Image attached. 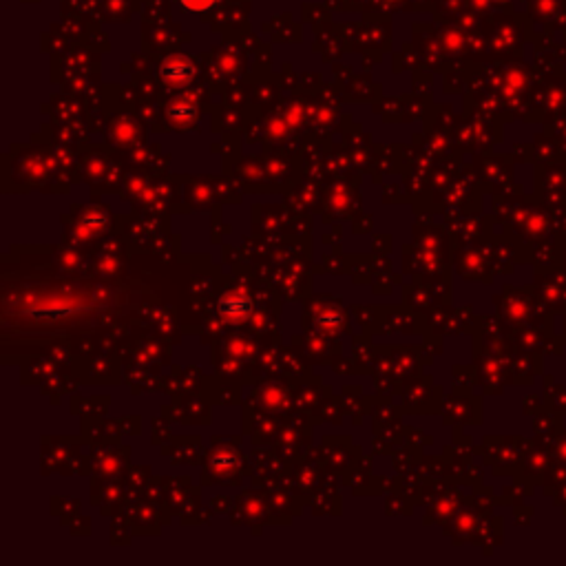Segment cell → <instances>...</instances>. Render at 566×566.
Returning <instances> with one entry per match:
<instances>
[{"label":"cell","instance_id":"1","mask_svg":"<svg viewBox=\"0 0 566 566\" xmlns=\"http://www.w3.org/2000/svg\"><path fill=\"white\" fill-rule=\"evenodd\" d=\"M191 62H188L186 58H171L169 62L164 65V76L166 78H171V80H186L188 76H191Z\"/></svg>","mask_w":566,"mask_h":566},{"label":"cell","instance_id":"2","mask_svg":"<svg viewBox=\"0 0 566 566\" xmlns=\"http://www.w3.org/2000/svg\"><path fill=\"white\" fill-rule=\"evenodd\" d=\"M180 5L186 12H206V9L217 5V0H180Z\"/></svg>","mask_w":566,"mask_h":566}]
</instances>
